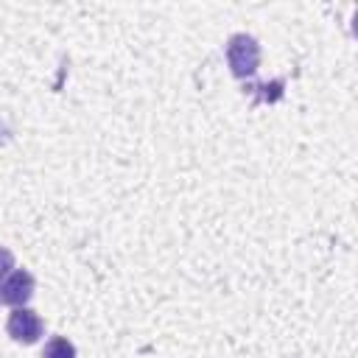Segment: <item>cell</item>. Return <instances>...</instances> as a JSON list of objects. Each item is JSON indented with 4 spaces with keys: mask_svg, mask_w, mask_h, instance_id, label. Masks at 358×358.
I'll list each match as a JSON object with an SVG mask.
<instances>
[{
    "mask_svg": "<svg viewBox=\"0 0 358 358\" xmlns=\"http://www.w3.org/2000/svg\"><path fill=\"white\" fill-rule=\"evenodd\" d=\"M227 62H229L232 76H238V78L252 76L257 70V64H260V45H257V39L249 36V34L229 36V42H227Z\"/></svg>",
    "mask_w": 358,
    "mask_h": 358,
    "instance_id": "1",
    "label": "cell"
},
{
    "mask_svg": "<svg viewBox=\"0 0 358 358\" xmlns=\"http://www.w3.org/2000/svg\"><path fill=\"white\" fill-rule=\"evenodd\" d=\"M6 330H8V336H11L17 344H34V341H39L45 324H42V319H39L36 310H31V308H14V310L8 313Z\"/></svg>",
    "mask_w": 358,
    "mask_h": 358,
    "instance_id": "2",
    "label": "cell"
},
{
    "mask_svg": "<svg viewBox=\"0 0 358 358\" xmlns=\"http://www.w3.org/2000/svg\"><path fill=\"white\" fill-rule=\"evenodd\" d=\"M34 288H36L34 277L25 268H14L0 282V302L14 305V308H25V302L34 296Z\"/></svg>",
    "mask_w": 358,
    "mask_h": 358,
    "instance_id": "3",
    "label": "cell"
},
{
    "mask_svg": "<svg viewBox=\"0 0 358 358\" xmlns=\"http://www.w3.org/2000/svg\"><path fill=\"white\" fill-rule=\"evenodd\" d=\"M42 358H76V347H73L70 338H64V336H53V338L45 344Z\"/></svg>",
    "mask_w": 358,
    "mask_h": 358,
    "instance_id": "4",
    "label": "cell"
},
{
    "mask_svg": "<svg viewBox=\"0 0 358 358\" xmlns=\"http://www.w3.org/2000/svg\"><path fill=\"white\" fill-rule=\"evenodd\" d=\"M8 271H14V255H11L6 246H0V282H3V277H6Z\"/></svg>",
    "mask_w": 358,
    "mask_h": 358,
    "instance_id": "5",
    "label": "cell"
}]
</instances>
